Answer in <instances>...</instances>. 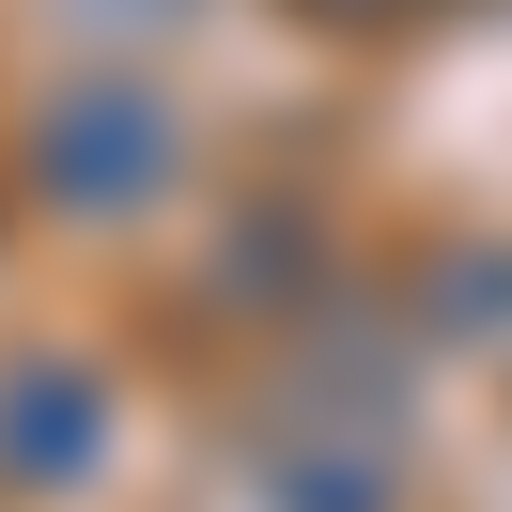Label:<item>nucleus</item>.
Here are the masks:
<instances>
[{"instance_id": "f257e3e1", "label": "nucleus", "mask_w": 512, "mask_h": 512, "mask_svg": "<svg viewBox=\"0 0 512 512\" xmlns=\"http://www.w3.org/2000/svg\"><path fill=\"white\" fill-rule=\"evenodd\" d=\"M404 357L373 342H295L264 373V419H249V481L264 512H404Z\"/></svg>"}, {"instance_id": "f03ea898", "label": "nucleus", "mask_w": 512, "mask_h": 512, "mask_svg": "<svg viewBox=\"0 0 512 512\" xmlns=\"http://www.w3.org/2000/svg\"><path fill=\"white\" fill-rule=\"evenodd\" d=\"M32 187L63 202V218H140V202L171 187V109L140 94V78H78V94L32 109Z\"/></svg>"}, {"instance_id": "7ed1b4c3", "label": "nucleus", "mask_w": 512, "mask_h": 512, "mask_svg": "<svg viewBox=\"0 0 512 512\" xmlns=\"http://www.w3.org/2000/svg\"><path fill=\"white\" fill-rule=\"evenodd\" d=\"M109 450V373H78V357H0V497H78Z\"/></svg>"}, {"instance_id": "20e7f679", "label": "nucleus", "mask_w": 512, "mask_h": 512, "mask_svg": "<svg viewBox=\"0 0 512 512\" xmlns=\"http://www.w3.org/2000/svg\"><path fill=\"white\" fill-rule=\"evenodd\" d=\"M311 32H388V16H419V0H295Z\"/></svg>"}]
</instances>
